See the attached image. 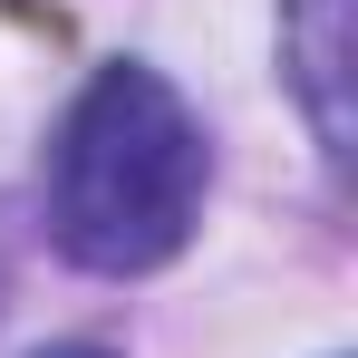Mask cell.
<instances>
[{
	"label": "cell",
	"mask_w": 358,
	"mask_h": 358,
	"mask_svg": "<svg viewBox=\"0 0 358 358\" xmlns=\"http://www.w3.org/2000/svg\"><path fill=\"white\" fill-rule=\"evenodd\" d=\"M203 126L155 68H97L49 136V242L78 271L136 281L175 262L203 213Z\"/></svg>",
	"instance_id": "6da1fadb"
},
{
	"label": "cell",
	"mask_w": 358,
	"mask_h": 358,
	"mask_svg": "<svg viewBox=\"0 0 358 358\" xmlns=\"http://www.w3.org/2000/svg\"><path fill=\"white\" fill-rule=\"evenodd\" d=\"M281 68L329 155H349V0H281Z\"/></svg>",
	"instance_id": "7a4b0ae2"
},
{
	"label": "cell",
	"mask_w": 358,
	"mask_h": 358,
	"mask_svg": "<svg viewBox=\"0 0 358 358\" xmlns=\"http://www.w3.org/2000/svg\"><path fill=\"white\" fill-rule=\"evenodd\" d=\"M39 358H107V349H39Z\"/></svg>",
	"instance_id": "3957f363"
}]
</instances>
